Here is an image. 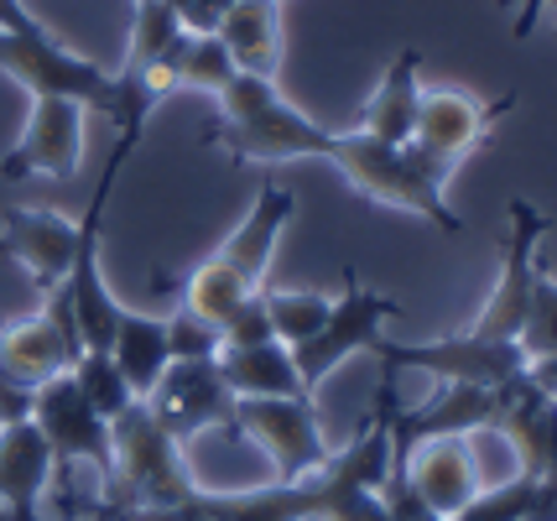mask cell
<instances>
[{"mask_svg": "<svg viewBox=\"0 0 557 521\" xmlns=\"http://www.w3.org/2000/svg\"><path fill=\"white\" fill-rule=\"evenodd\" d=\"M32 407H37V386H26L22 375L0 371V427L32 422Z\"/></svg>", "mask_w": 557, "mask_h": 521, "instance_id": "29", "label": "cell"}, {"mask_svg": "<svg viewBox=\"0 0 557 521\" xmlns=\"http://www.w3.org/2000/svg\"><path fill=\"white\" fill-rule=\"evenodd\" d=\"M292 214H297V194L267 177L256 203H250V214H245V220L230 230V240L214 250V261L224 272L240 276L250 293H261V282H267V272H271V250H276V240H282V230H287Z\"/></svg>", "mask_w": 557, "mask_h": 521, "instance_id": "15", "label": "cell"}, {"mask_svg": "<svg viewBox=\"0 0 557 521\" xmlns=\"http://www.w3.org/2000/svg\"><path fill=\"white\" fill-rule=\"evenodd\" d=\"M230 5L235 0H188L183 5V26L188 32H219V22L230 16Z\"/></svg>", "mask_w": 557, "mask_h": 521, "instance_id": "30", "label": "cell"}, {"mask_svg": "<svg viewBox=\"0 0 557 521\" xmlns=\"http://www.w3.org/2000/svg\"><path fill=\"white\" fill-rule=\"evenodd\" d=\"M32 422L42 427V438H48V448H52V474L69 480L73 464H89V470L99 474V485L110 480V470H115V454H110V422L84 401L73 371L52 375V381L37 386Z\"/></svg>", "mask_w": 557, "mask_h": 521, "instance_id": "9", "label": "cell"}, {"mask_svg": "<svg viewBox=\"0 0 557 521\" xmlns=\"http://www.w3.org/2000/svg\"><path fill=\"white\" fill-rule=\"evenodd\" d=\"M89 521H99V517H89Z\"/></svg>", "mask_w": 557, "mask_h": 521, "instance_id": "35", "label": "cell"}, {"mask_svg": "<svg viewBox=\"0 0 557 521\" xmlns=\"http://www.w3.org/2000/svg\"><path fill=\"white\" fill-rule=\"evenodd\" d=\"M391 319H401V302L386 298V293H370L360 282V272L344 266V298L329 308V323L318 328L308 345L292 349L302 386L318 397V386L339 371L349 355H360V349L375 345V339H381V323H391Z\"/></svg>", "mask_w": 557, "mask_h": 521, "instance_id": "7", "label": "cell"}, {"mask_svg": "<svg viewBox=\"0 0 557 521\" xmlns=\"http://www.w3.org/2000/svg\"><path fill=\"white\" fill-rule=\"evenodd\" d=\"M188 26L172 11L168 0H136V26H131V52H125V69H177V48H183Z\"/></svg>", "mask_w": 557, "mask_h": 521, "instance_id": "21", "label": "cell"}, {"mask_svg": "<svg viewBox=\"0 0 557 521\" xmlns=\"http://www.w3.org/2000/svg\"><path fill=\"white\" fill-rule=\"evenodd\" d=\"M527 371H532L536 381H542V386H547V397L557 401V360H542V365H527Z\"/></svg>", "mask_w": 557, "mask_h": 521, "instance_id": "32", "label": "cell"}, {"mask_svg": "<svg viewBox=\"0 0 557 521\" xmlns=\"http://www.w3.org/2000/svg\"><path fill=\"white\" fill-rule=\"evenodd\" d=\"M267 339H276V334H271L267 302H261V293H256V298H245V308L235 313V319L224 323V345H267Z\"/></svg>", "mask_w": 557, "mask_h": 521, "instance_id": "28", "label": "cell"}, {"mask_svg": "<svg viewBox=\"0 0 557 521\" xmlns=\"http://www.w3.org/2000/svg\"><path fill=\"white\" fill-rule=\"evenodd\" d=\"M422 52L417 48H401L391 58V69L381 74L375 84V95L364 104V136H375V141H391V147H407L412 141V125H417V110H422Z\"/></svg>", "mask_w": 557, "mask_h": 521, "instance_id": "17", "label": "cell"}, {"mask_svg": "<svg viewBox=\"0 0 557 521\" xmlns=\"http://www.w3.org/2000/svg\"><path fill=\"white\" fill-rule=\"evenodd\" d=\"M474 433H437V438H422L407 454H391L401 470H407V485L417 491V500L433 511V517L454 521L480 496V459H474Z\"/></svg>", "mask_w": 557, "mask_h": 521, "instance_id": "12", "label": "cell"}, {"mask_svg": "<svg viewBox=\"0 0 557 521\" xmlns=\"http://www.w3.org/2000/svg\"><path fill=\"white\" fill-rule=\"evenodd\" d=\"M52 480V448L37 422L0 427V517L37 521V500Z\"/></svg>", "mask_w": 557, "mask_h": 521, "instance_id": "16", "label": "cell"}, {"mask_svg": "<svg viewBox=\"0 0 557 521\" xmlns=\"http://www.w3.org/2000/svg\"><path fill=\"white\" fill-rule=\"evenodd\" d=\"M261 302H267L276 345H287V349L308 345L318 328L329 323V308H334L323 293H261Z\"/></svg>", "mask_w": 557, "mask_h": 521, "instance_id": "25", "label": "cell"}, {"mask_svg": "<svg viewBox=\"0 0 557 521\" xmlns=\"http://www.w3.org/2000/svg\"><path fill=\"white\" fill-rule=\"evenodd\" d=\"M168 5H172V11H177V16H183V5H188V0H168Z\"/></svg>", "mask_w": 557, "mask_h": 521, "instance_id": "33", "label": "cell"}, {"mask_svg": "<svg viewBox=\"0 0 557 521\" xmlns=\"http://www.w3.org/2000/svg\"><path fill=\"white\" fill-rule=\"evenodd\" d=\"M84 157V104L58 100V95H37L32 100V121H26L22 141L0 157V177L22 183V177H73Z\"/></svg>", "mask_w": 557, "mask_h": 521, "instance_id": "13", "label": "cell"}, {"mask_svg": "<svg viewBox=\"0 0 557 521\" xmlns=\"http://www.w3.org/2000/svg\"><path fill=\"white\" fill-rule=\"evenodd\" d=\"M500 5H521V11H516V37H532L536 11H553L557 16V0H500Z\"/></svg>", "mask_w": 557, "mask_h": 521, "instance_id": "31", "label": "cell"}, {"mask_svg": "<svg viewBox=\"0 0 557 521\" xmlns=\"http://www.w3.org/2000/svg\"><path fill=\"white\" fill-rule=\"evenodd\" d=\"M73 246H78V220H63L52 209H5L0 214V256L22 261L42 298L63 287L73 266Z\"/></svg>", "mask_w": 557, "mask_h": 521, "instance_id": "14", "label": "cell"}, {"mask_svg": "<svg viewBox=\"0 0 557 521\" xmlns=\"http://www.w3.org/2000/svg\"><path fill=\"white\" fill-rule=\"evenodd\" d=\"M214 360L235 397H313L297 375L292 349L276 345V339H267V345H224Z\"/></svg>", "mask_w": 557, "mask_h": 521, "instance_id": "18", "label": "cell"}, {"mask_svg": "<svg viewBox=\"0 0 557 521\" xmlns=\"http://www.w3.org/2000/svg\"><path fill=\"white\" fill-rule=\"evenodd\" d=\"M547 230H553V220L532 199H510L506 266H500V282H495L485 313L474 319L469 334H480V339H521V323H527V308H532V282H536V266H542L536 246H542Z\"/></svg>", "mask_w": 557, "mask_h": 521, "instance_id": "10", "label": "cell"}, {"mask_svg": "<svg viewBox=\"0 0 557 521\" xmlns=\"http://www.w3.org/2000/svg\"><path fill=\"white\" fill-rule=\"evenodd\" d=\"M235 427L271 459L276 485H297L329 459L313 397H235Z\"/></svg>", "mask_w": 557, "mask_h": 521, "instance_id": "5", "label": "cell"}, {"mask_svg": "<svg viewBox=\"0 0 557 521\" xmlns=\"http://www.w3.org/2000/svg\"><path fill=\"white\" fill-rule=\"evenodd\" d=\"M245 298H256V293H250L235 272H224L214 256H209L203 266H194V272L183 276V298H177V302H183L188 313H198V319H209L219 334H224V323L240 313Z\"/></svg>", "mask_w": 557, "mask_h": 521, "instance_id": "22", "label": "cell"}, {"mask_svg": "<svg viewBox=\"0 0 557 521\" xmlns=\"http://www.w3.org/2000/svg\"><path fill=\"white\" fill-rule=\"evenodd\" d=\"M110 355L121 365L125 386L136 392V401L157 386V375L172 365V345H168V319L162 313H136L121 302V319H115V339H110Z\"/></svg>", "mask_w": 557, "mask_h": 521, "instance_id": "20", "label": "cell"}, {"mask_svg": "<svg viewBox=\"0 0 557 521\" xmlns=\"http://www.w3.org/2000/svg\"><path fill=\"white\" fill-rule=\"evenodd\" d=\"M0 521H5V517H0Z\"/></svg>", "mask_w": 557, "mask_h": 521, "instance_id": "36", "label": "cell"}, {"mask_svg": "<svg viewBox=\"0 0 557 521\" xmlns=\"http://www.w3.org/2000/svg\"><path fill=\"white\" fill-rule=\"evenodd\" d=\"M0 69L16 78L22 89L37 95H58V100H73L95 115H115V74H104L99 63L69 52L48 26H32V32H0Z\"/></svg>", "mask_w": 557, "mask_h": 521, "instance_id": "3", "label": "cell"}, {"mask_svg": "<svg viewBox=\"0 0 557 521\" xmlns=\"http://www.w3.org/2000/svg\"><path fill=\"white\" fill-rule=\"evenodd\" d=\"M375 360H386V371H422L437 386H506L527 371V355L516 339H480V334H459V339H428V345H391L375 339L370 345Z\"/></svg>", "mask_w": 557, "mask_h": 521, "instance_id": "6", "label": "cell"}, {"mask_svg": "<svg viewBox=\"0 0 557 521\" xmlns=\"http://www.w3.org/2000/svg\"><path fill=\"white\" fill-rule=\"evenodd\" d=\"M73 381H78V392H84V401L95 407L104 422H115L136 401V392L125 386L121 365H115V355L110 349H84L78 355V365H73Z\"/></svg>", "mask_w": 557, "mask_h": 521, "instance_id": "24", "label": "cell"}, {"mask_svg": "<svg viewBox=\"0 0 557 521\" xmlns=\"http://www.w3.org/2000/svg\"><path fill=\"white\" fill-rule=\"evenodd\" d=\"M110 454H115V470L99 485L95 506L78 511V521L115 517V511H162V506H183L203 491L183 459V444L151 418L146 401H131L110 422Z\"/></svg>", "mask_w": 557, "mask_h": 521, "instance_id": "2", "label": "cell"}, {"mask_svg": "<svg viewBox=\"0 0 557 521\" xmlns=\"http://www.w3.org/2000/svg\"><path fill=\"white\" fill-rule=\"evenodd\" d=\"M78 355H84V339H78V323H73V308L63 293H48L42 313L5 319V328H0V371L22 375L26 386L69 375L78 365Z\"/></svg>", "mask_w": 557, "mask_h": 521, "instance_id": "11", "label": "cell"}, {"mask_svg": "<svg viewBox=\"0 0 557 521\" xmlns=\"http://www.w3.org/2000/svg\"><path fill=\"white\" fill-rule=\"evenodd\" d=\"M0 328H5V313H0Z\"/></svg>", "mask_w": 557, "mask_h": 521, "instance_id": "34", "label": "cell"}, {"mask_svg": "<svg viewBox=\"0 0 557 521\" xmlns=\"http://www.w3.org/2000/svg\"><path fill=\"white\" fill-rule=\"evenodd\" d=\"M240 74L230 48L219 42V32H188L177 48V89H203V95H224L230 78Z\"/></svg>", "mask_w": 557, "mask_h": 521, "instance_id": "23", "label": "cell"}, {"mask_svg": "<svg viewBox=\"0 0 557 521\" xmlns=\"http://www.w3.org/2000/svg\"><path fill=\"white\" fill-rule=\"evenodd\" d=\"M141 401L151 407V418L162 422L177 444H194L198 433H209V427L224 433V444H240L235 392L224 386L219 360H172Z\"/></svg>", "mask_w": 557, "mask_h": 521, "instance_id": "8", "label": "cell"}, {"mask_svg": "<svg viewBox=\"0 0 557 521\" xmlns=\"http://www.w3.org/2000/svg\"><path fill=\"white\" fill-rule=\"evenodd\" d=\"M282 0H235L230 16L219 22V42L230 48L235 69L276 84V63H282Z\"/></svg>", "mask_w": 557, "mask_h": 521, "instance_id": "19", "label": "cell"}, {"mask_svg": "<svg viewBox=\"0 0 557 521\" xmlns=\"http://www.w3.org/2000/svg\"><path fill=\"white\" fill-rule=\"evenodd\" d=\"M168 345H172V360H214L224 349V334L209 319H198V313H188L177 302L168 313Z\"/></svg>", "mask_w": 557, "mask_h": 521, "instance_id": "27", "label": "cell"}, {"mask_svg": "<svg viewBox=\"0 0 557 521\" xmlns=\"http://www.w3.org/2000/svg\"><path fill=\"white\" fill-rule=\"evenodd\" d=\"M219 110L224 115L203 141L224 147L230 162H302V157H318V162H334L349 177V188L364 199L407 209L412 220H428L443 235H463V220L454 214L448 194L417 168L407 147L375 141L364 131H329V125L308 121L297 104L276 95L271 78L256 74L230 78V89L219 95Z\"/></svg>", "mask_w": 557, "mask_h": 521, "instance_id": "1", "label": "cell"}, {"mask_svg": "<svg viewBox=\"0 0 557 521\" xmlns=\"http://www.w3.org/2000/svg\"><path fill=\"white\" fill-rule=\"evenodd\" d=\"M510 110H516V95H506L500 104H485V100H474L469 89H428L407 151H412V162L433 177L437 188H448L454 168L485 141V131L500 115H510Z\"/></svg>", "mask_w": 557, "mask_h": 521, "instance_id": "4", "label": "cell"}, {"mask_svg": "<svg viewBox=\"0 0 557 521\" xmlns=\"http://www.w3.org/2000/svg\"><path fill=\"white\" fill-rule=\"evenodd\" d=\"M521 355L527 365H542V360H557V276H547L536 266L532 282V308H527V323H521Z\"/></svg>", "mask_w": 557, "mask_h": 521, "instance_id": "26", "label": "cell"}]
</instances>
